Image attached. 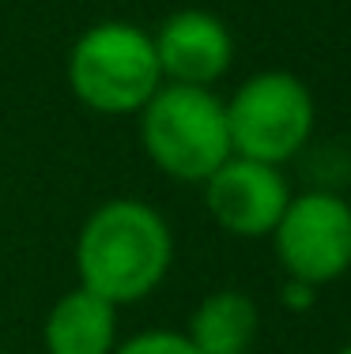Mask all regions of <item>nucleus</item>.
<instances>
[{"label":"nucleus","mask_w":351,"mask_h":354,"mask_svg":"<svg viewBox=\"0 0 351 354\" xmlns=\"http://www.w3.org/2000/svg\"><path fill=\"white\" fill-rule=\"evenodd\" d=\"M170 260V226L144 200H110L95 207L76 241L80 286L114 306L147 298L166 279Z\"/></svg>","instance_id":"1"},{"label":"nucleus","mask_w":351,"mask_h":354,"mask_svg":"<svg viewBox=\"0 0 351 354\" xmlns=\"http://www.w3.org/2000/svg\"><path fill=\"white\" fill-rule=\"evenodd\" d=\"M140 140L147 158L174 181H200L234 155L227 132V106L208 87L163 83L140 109Z\"/></svg>","instance_id":"2"},{"label":"nucleus","mask_w":351,"mask_h":354,"mask_svg":"<svg viewBox=\"0 0 351 354\" xmlns=\"http://www.w3.org/2000/svg\"><path fill=\"white\" fill-rule=\"evenodd\" d=\"M69 87L102 117L140 113L163 87L152 35L121 19L87 27L69 53Z\"/></svg>","instance_id":"3"},{"label":"nucleus","mask_w":351,"mask_h":354,"mask_svg":"<svg viewBox=\"0 0 351 354\" xmlns=\"http://www.w3.org/2000/svg\"><path fill=\"white\" fill-rule=\"evenodd\" d=\"M223 106L231 151L242 158L280 166L295 158L314 132L310 87L291 72H257Z\"/></svg>","instance_id":"4"},{"label":"nucleus","mask_w":351,"mask_h":354,"mask_svg":"<svg viewBox=\"0 0 351 354\" xmlns=\"http://www.w3.org/2000/svg\"><path fill=\"white\" fill-rule=\"evenodd\" d=\"M272 238L291 279L325 286L351 268V204L336 192L291 196Z\"/></svg>","instance_id":"5"},{"label":"nucleus","mask_w":351,"mask_h":354,"mask_svg":"<svg viewBox=\"0 0 351 354\" xmlns=\"http://www.w3.org/2000/svg\"><path fill=\"white\" fill-rule=\"evenodd\" d=\"M291 189L280 166L257 162V158L231 155L204 181V204L212 218L234 238H264L276 230Z\"/></svg>","instance_id":"6"},{"label":"nucleus","mask_w":351,"mask_h":354,"mask_svg":"<svg viewBox=\"0 0 351 354\" xmlns=\"http://www.w3.org/2000/svg\"><path fill=\"white\" fill-rule=\"evenodd\" d=\"M152 41L163 80L186 83V87H212L215 80L227 75L234 61V38L227 23L200 8H181L166 15Z\"/></svg>","instance_id":"7"},{"label":"nucleus","mask_w":351,"mask_h":354,"mask_svg":"<svg viewBox=\"0 0 351 354\" xmlns=\"http://www.w3.org/2000/svg\"><path fill=\"white\" fill-rule=\"evenodd\" d=\"M117 347V306L87 286L61 294L46 317L49 354H114Z\"/></svg>","instance_id":"8"},{"label":"nucleus","mask_w":351,"mask_h":354,"mask_svg":"<svg viewBox=\"0 0 351 354\" xmlns=\"http://www.w3.org/2000/svg\"><path fill=\"white\" fill-rule=\"evenodd\" d=\"M186 335L197 354H249L257 335V306L242 290H215L197 306Z\"/></svg>","instance_id":"9"},{"label":"nucleus","mask_w":351,"mask_h":354,"mask_svg":"<svg viewBox=\"0 0 351 354\" xmlns=\"http://www.w3.org/2000/svg\"><path fill=\"white\" fill-rule=\"evenodd\" d=\"M114 354H197L186 332H170V328H152V332L132 335L129 343H117Z\"/></svg>","instance_id":"10"},{"label":"nucleus","mask_w":351,"mask_h":354,"mask_svg":"<svg viewBox=\"0 0 351 354\" xmlns=\"http://www.w3.org/2000/svg\"><path fill=\"white\" fill-rule=\"evenodd\" d=\"M314 294H317L314 283H303V279H291L287 275V283H283V306L295 309V313H303V309L314 306Z\"/></svg>","instance_id":"11"},{"label":"nucleus","mask_w":351,"mask_h":354,"mask_svg":"<svg viewBox=\"0 0 351 354\" xmlns=\"http://www.w3.org/2000/svg\"><path fill=\"white\" fill-rule=\"evenodd\" d=\"M340 354H351V343H348V347H344V351H340Z\"/></svg>","instance_id":"12"},{"label":"nucleus","mask_w":351,"mask_h":354,"mask_svg":"<svg viewBox=\"0 0 351 354\" xmlns=\"http://www.w3.org/2000/svg\"><path fill=\"white\" fill-rule=\"evenodd\" d=\"M0 354H8V351H0Z\"/></svg>","instance_id":"13"}]
</instances>
